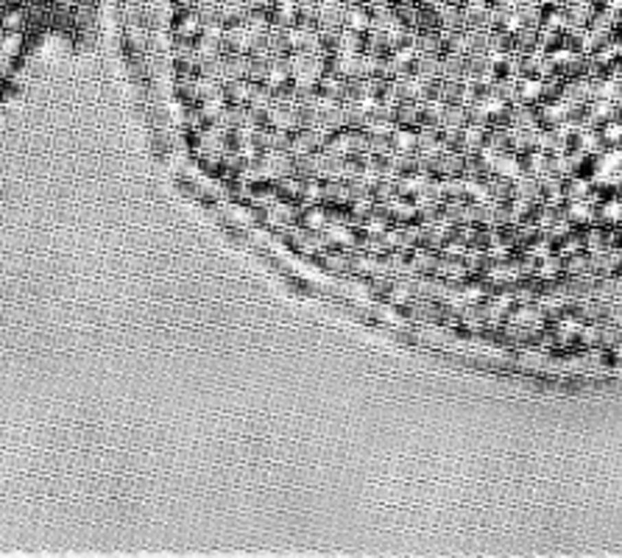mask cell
I'll return each instance as SVG.
<instances>
[{"instance_id":"3","label":"cell","mask_w":622,"mask_h":558,"mask_svg":"<svg viewBox=\"0 0 622 558\" xmlns=\"http://www.w3.org/2000/svg\"><path fill=\"white\" fill-rule=\"evenodd\" d=\"M391 143H394V148H396L399 154H413V148L419 146L416 132H407V128H394Z\"/></svg>"},{"instance_id":"1","label":"cell","mask_w":622,"mask_h":558,"mask_svg":"<svg viewBox=\"0 0 622 558\" xmlns=\"http://www.w3.org/2000/svg\"><path fill=\"white\" fill-rule=\"evenodd\" d=\"M201 31H204V20H201L198 9L176 12L174 14V36H179V39H198Z\"/></svg>"},{"instance_id":"2","label":"cell","mask_w":622,"mask_h":558,"mask_svg":"<svg viewBox=\"0 0 622 558\" xmlns=\"http://www.w3.org/2000/svg\"><path fill=\"white\" fill-rule=\"evenodd\" d=\"M257 87H260V84L248 81V78H237V81H232L229 87H226L229 104H237V106H248V104H252V95H254V90H257Z\"/></svg>"},{"instance_id":"7","label":"cell","mask_w":622,"mask_h":558,"mask_svg":"<svg viewBox=\"0 0 622 558\" xmlns=\"http://www.w3.org/2000/svg\"><path fill=\"white\" fill-rule=\"evenodd\" d=\"M201 3H206V0H174L171 3V12H190V9H198Z\"/></svg>"},{"instance_id":"4","label":"cell","mask_w":622,"mask_h":558,"mask_svg":"<svg viewBox=\"0 0 622 558\" xmlns=\"http://www.w3.org/2000/svg\"><path fill=\"white\" fill-rule=\"evenodd\" d=\"M246 12H248V9L240 3V0H226V3H221V20H224L226 25H232V23H243Z\"/></svg>"},{"instance_id":"5","label":"cell","mask_w":622,"mask_h":558,"mask_svg":"<svg viewBox=\"0 0 622 558\" xmlns=\"http://www.w3.org/2000/svg\"><path fill=\"white\" fill-rule=\"evenodd\" d=\"M324 263H326V268H333V271H346V268H352V260L346 254H324Z\"/></svg>"},{"instance_id":"6","label":"cell","mask_w":622,"mask_h":558,"mask_svg":"<svg viewBox=\"0 0 622 558\" xmlns=\"http://www.w3.org/2000/svg\"><path fill=\"white\" fill-rule=\"evenodd\" d=\"M561 271V260H558V257H545V266L542 268H538V277H545V279H550V277H555Z\"/></svg>"}]
</instances>
